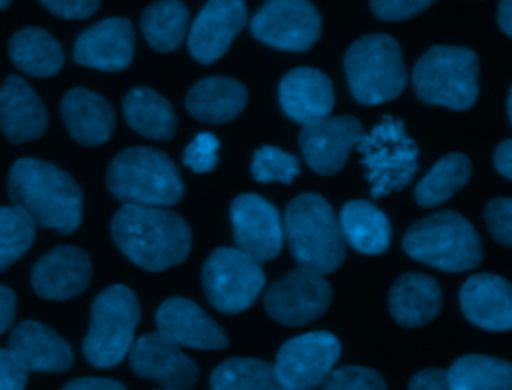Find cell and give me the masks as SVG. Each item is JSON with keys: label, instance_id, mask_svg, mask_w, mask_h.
<instances>
[{"label": "cell", "instance_id": "40", "mask_svg": "<svg viewBox=\"0 0 512 390\" xmlns=\"http://www.w3.org/2000/svg\"><path fill=\"white\" fill-rule=\"evenodd\" d=\"M434 2L436 0H370V8L380 20L398 22L422 14Z\"/></svg>", "mask_w": 512, "mask_h": 390}, {"label": "cell", "instance_id": "38", "mask_svg": "<svg viewBox=\"0 0 512 390\" xmlns=\"http://www.w3.org/2000/svg\"><path fill=\"white\" fill-rule=\"evenodd\" d=\"M220 140L210 132H200L184 150L182 162L196 174L212 172L218 164Z\"/></svg>", "mask_w": 512, "mask_h": 390}, {"label": "cell", "instance_id": "13", "mask_svg": "<svg viewBox=\"0 0 512 390\" xmlns=\"http://www.w3.org/2000/svg\"><path fill=\"white\" fill-rule=\"evenodd\" d=\"M332 302V286L324 274L296 268L280 276L264 294L266 314L284 326H302L320 318Z\"/></svg>", "mask_w": 512, "mask_h": 390}, {"label": "cell", "instance_id": "44", "mask_svg": "<svg viewBox=\"0 0 512 390\" xmlns=\"http://www.w3.org/2000/svg\"><path fill=\"white\" fill-rule=\"evenodd\" d=\"M62 390H126V386L112 378L86 376V378H76V380L68 382Z\"/></svg>", "mask_w": 512, "mask_h": 390}, {"label": "cell", "instance_id": "36", "mask_svg": "<svg viewBox=\"0 0 512 390\" xmlns=\"http://www.w3.org/2000/svg\"><path fill=\"white\" fill-rule=\"evenodd\" d=\"M298 174L300 160L278 146H260L252 156V176L256 182L292 184Z\"/></svg>", "mask_w": 512, "mask_h": 390}, {"label": "cell", "instance_id": "26", "mask_svg": "<svg viewBox=\"0 0 512 390\" xmlns=\"http://www.w3.org/2000/svg\"><path fill=\"white\" fill-rule=\"evenodd\" d=\"M442 306L440 284L426 274L406 272L390 288L388 310L392 318L406 328H418L432 322Z\"/></svg>", "mask_w": 512, "mask_h": 390}, {"label": "cell", "instance_id": "3", "mask_svg": "<svg viewBox=\"0 0 512 390\" xmlns=\"http://www.w3.org/2000/svg\"><path fill=\"white\" fill-rule=\"evenodd\" d=\"M284 240L300 268L330 274L346 258V240L342 236L336 212L330 202L304 192L288 202L284 210Z\"/></svg>", "mask_w": 512, "mask_h": 390}, {"label": "cell", "instance_id": "11", "mask_svg": "<svg viewBox=\"0 0 512 390\" xmlns=\"http://www.w3.org/2000/svg\"><path fill=\"white\" fill-rule=\"evenodd\" d=\"M340 358V340L326 330L286 340L274 360V374L286 390L318 388Z\"/></svg>", "mask_w": 512, "mask_h": 390}, {"label": "cell", "instance_id": "39", "mask_svg": "<svg viewBox=\"0 0 512 390\" xmlns=\"http://www.w3.org/2000/svg\"><path fill=\"white\" fill-rule=\"evenodd\" d=\"M486 226L496 242L502 246L512 244V200L510 198H494L484 208Z\"/></svg>", "mask_w": 512, "mask_h": 390}, {"label": "cell", "instance_id": "21", "mask_svg": "<svg viewBox=\"0 0 512 390\" xmlns=\"http://www.w3.org/2000/svg\"><path fill=\"white\" fill-rule=\"evenodd\" d=\"M156 326L162 336L178 346L196 350H222L228 346L224 330L188 298L164 300L156 310Z\"/></svg>", "mask_w": 512, "mask_h": 390}, {"label": "cell", "instance_id": "29", "mask_svg": "<svg viewBox=\"0 0 512 390\" xmlns=\"http://www.w3.org/2000/svg\"><path fill=\"white\" fill-rule=\"evenodd\" d=\"M8 56L18 70L34 78L54 76L64 66L60 42L38 26H26L14 32L8 42Z\"/></svg>", "mask_w": 512, "mask_h": 390}, {"label": "cell", "instance_id": "5", "mask_svg": "<svg viewBox=\"0 0 512 390\" xmlns=\"http://www.w3.org/2000/svg\"><path fill=\"white\" fill-rule=\"evenodd\" d=\"M404 252L444 272L472 270L482 260V244L474 226L452 210L434 212L414 222L402 238Z\"/></svg>", "mask_w": 512, "mask_h": 390}, {"label": "cell", "instance_id": "47", "mask_svg": "<svg viewBox=\"0 0 512 390\" xmlns=\"http://www.w3.org/2000/svg\"><path fill=\"white\" fill-rule=\"evenodd\" d=\"M496 20L506 36H512V0H500Z\"/></svg>", "mask_w": 512, "mask_h": 390}, {"label": "cell", "instance_id": "1", "mask_svg": "<svg viewBox=\"0 0 512 390\" xmlns=\"http://www.w3.org/2000/svg\"><path fill=\"white\" fill-rule=\"evenodd\" d=\"M6 188L12 206L24 212L34 226L72 234L82 222V190L66 170L52 162L18 158L8 170Z\"/></svg>", "mask_w": 512, "mask_h": 390}, {"label": "cell", "instance_id": "32", "mask_svg": "<svg viewBox=\"0 0 512 390\" xmlns=\"http://www.w3.org/2000/svg\"><path fill=\"white\" fill-rule=\"evenodd\" d=\"M190 14L182 0H156L142 12L140 26L146 42L156 52L180 48L188 34Z\"/></svg>", "mask_w": 512, "mask_h": 390}, {"label": "cell", "instance_id": "45", "mask_svg": "<svg viewBox=\"0 0 512 390\" xmlns=\"http://www.w3.org/2000/svg\"><path fill=\"white\" fill-rule=\"evenodd\" d=\"M16 316V294L0 284V336L12 326Z\"/></svg>", "mask_w": 512, "mask_h": 390}, {"label": "cell", "instance_id": "7", "mask_svg": "<svg viewBox=\"0 0 512 390\" xmlns=\"http://www.w3.org/2000/svg\"><path fill=\"white\" fill-rule=\"evenodd\" d=\"M350 94L364 106H376L400 96L408 72L400 44L388 34L360 36L344 54Z\"/></svg>", "mask_w": 512, "mask_h": 390}, {"label": "cell", "instance_id": "34", "mask_svg": "<svg viewBox=\"0 0 512 390\" xmlns=\"http://www.w3.org/2000/svg\"><path fill=\"white\" fill-rule=\"evenodd\" d=\"M210 390H286L272 364L258 358H230L210 374Z\"/></svg>", "mask_w": 512, "mask_h": 390}, {"label": "cell", "instance_id": "25", "mask_svg": "<svg viewBox=\"0 0 512 390\" xmlns=\"http://www.w3.org/2000/svg\"><path fill=\"white\" fill-rule=\"evenodd\" d=\"M60 112L70 138L82 146L108 142L116 126L110 102L88 88L68 90L60 102Z\"/></svg>", "mask_w": 512, "mask_h": 390}, {"label": "cell", "instance_id": "9", "mask_svg": "<svg viewBox=\"0 0 512 390\" xmlns=\"http://www.w3.org/2000/svg\"><path fill=\"white\" fill-rule=\"evenodd\" d=\"M356 150L372 196H386L406 188L418 170V146L404 130V122L390 114L360 136Z\"/></svg>", "mask_w": 512, "mask_h": 390}, {"label": "cell", "instance_id": "24", "mask_svg": "<svg viewBox=\"0 0 512 390\" xmlns=\"http://www.w3.org/2000/svg\"><path fill=\"white\" fill-rule=\"evenodd\" d=\"M278 100L284 114L304 126L330 116L334 108V88L324 72L302 66L290 70L280 80Z\"/></svg>", "mask_w": 512, "mask_h": 390}, {"label": "cell", "instance_id": "2", "mask_svg": "<svg viewBox=\"0 0 512 390\" xmlns=\"http://www.w3.org/2000/svg\"><path fill=\"white\" fill-rule=\"evenodd\" d=\"M110 232L118 250L148 272L182 264L192 246L188 222L164 206L124 204L114 214Z\"/></svg>", "mask_w": 512, "mask_h": 390}, {"label": "cell", "instance_id": "31", "mask_svg": "<svg viewBox=\"0 0 512 390\" xmlns=\"http://www.w3.org/2000/svg\"><path fill=\"white\" fill-rule=\"evenodd\" d=\"M450 390H512V364L484 354H466L446 372Z\"/></svg>", "mask_w": 512, "mask_h": 390}, {"label": "cell", "instance_id": "22", "mask_svg": "<svg viewBox=\"0 0 512 390\" xmlns=\"http://www.w3.org/2000/svg\"><path fill=\"white\" fill-rule=\"evenodd\" d=\"M460 308L474 326L504 332L512 326V286L492 272L468 276L460 288Z\"/></svg>", "mask_w": 512, "mask_h": 390}, {"label": "cell", "instance_id": "50", "mask_svg": "<svg viewBox=\"0 0 512 390\" xmlns=\"http://www.w3.org/2000/svg\"><path fill=\"white\" fill-rule=\"evenodd\" d=\"M160 390H176V388H160Z\"/></svg>", "mask_w": 512, "mask_h": 390}, {"label": "cell", "instance_id": "33", "mask_svg": "<svg viewBox=\"0 0 512 390\" xmlns=\"http://www.w3.org/2000/svg\"><path fill=\"white\" fill-rule=\"evenodd\" d=\"M472 176V162L460 152L442 156L432 170L418 182L414 190V200L422 208H434L452 198L458 190L466 186Z\"/></svg>", "mask_w": 512, "mask_h": 390}, {"label": "cell", "instance_id": "10", "mask_svg": "<svg viewBox=\"0 0 512 390\" xmlns=\"http://www.w3.org/2000/svg\"><path fill=\"white\" fill-rule=\"evenodd\" d=\"M202 284L208 302L224 312L238 314L250 308L264 290L266 276L258 260L238 248H216L204 262Z\"/></svg>", "mask_w": 512, "mask_h": 390}, {"label": "cell", "instance_id": "49", "mask_svg": "<svg viewBox=\"0 0 512 390\" xmlns=\"http://www.w3.org/2000/svg\"><path fill=\"white\" fill-rule=\"evenodd\" d=\"M12 4V0H0V10H4V8H8Z\"/></svg>", "mask_w": 512, "mask_h": 390}, {"label": "cell", "instance_id": "43", "mask_svg": "<svg viewBox=\"0 0 512 390\" xmlns=\"http://www.w3.org/2000/svg\"><path fill=\"white\" fill-rule=\"evenodd\" d=\"M408 390H450V386H448L444 370L424 368L412 376Z\"/></svg>", "mask_w": 512, "mask_h": 390}, {"label": "cell", "instance_id": "27", "mask_svg": "<svg viewBox=\"0 0 512 390\" xmlns=\"http://www.w3.org/2000/svg\"><path fill=\"white\" fill-rule=\"evenodd\" d=\"M248 90L228 76L198 80L186 94V110L200 122L224 124L234 120L246 106Z\"/></svg>", "mask_w": 512, "mask_h": 390}, {"label": "cell", "instance_id": "14", "mask_svg": "<svg viewBox=\"0 0 512 390\" xmlns=\"http://www.w3.org/2000/svg\"><path fill=\"white\" fill-rule=\"evenodd\" d=\"M230 222L238 250L258 262L272 260L284 244L280 212L260 194H240L230 204Z\"/></svg>", "mask_w": 512, "mask_h": 390}, {"label": "cell", "instance_id": "6", "mask_svg": "<svg viewBox=\"0 0 512 390\" xmlns=\"http://www.w3.org/2000/svg\"><path fill=\"white\" fill-rule=\"evenodd\" d=\"M478 56L466 46L436 44L412 68V86L426 104L468 110L478 98Z\"/></svg>", "mask_w": 512, "mask_h": 390}, {"label": "cell", "instance_id": "23", "mask_svg": "<svg viewBox=\"0 0 512 390\" xmlns=\"http://www.w3.org/2000/svg\"><path fill=\"white\" fill-rule=\"evenodd\" d=\"M48 110L34 88L18 74L4 78L0 86V130L12 144H24L44 134Z\"/></svg>", "mask_w": 512, "mask_h": 390}, {"label": "cell", "instance_id": "35", "mask_svg": "<svg viewBox=\"0 0 512 390\" xmlns=\"http://www.w3.org/2000/svg\"><path fill=\"white\" fill-rule=\"evenodd\" d=\"M36 226L16 206H0V272L20 260L34 242Z\"/></svg>", "mask_w": 512, "mask_h": 390}, {"label": "cell", "instance_id": "4", "mask_svg": "<svg viewBox=\"0 0 512 390\" xmlns=\"http://www.w3.org/2000/svg\"><path fill=\"white\" fill-rule=\"evenodd\" d=\"M106 186L124 204L168 208L184 196V184L172 158L150 146L118 152L108 166Z\"/></svg>", "mask_w": 512, "mask_h": 390}, {"label": "cell", "instance_id": "42", "mask_svg": "<svg viewBox=\"0 0 512 390\" xmlns=\"http://www.w3.org/2000/svg\"><path fill=\"white\" fill-rule=\"evenodd\" d=\"M28 372L14 360L8 348H0V390H24Z\"/></svg>", "mask_w": 512, "mask_h": 390}, {"label": "cell", "instance_id": "19", "mask_svg": "<svg viewBox=\"0 0 512 390\" xmlns=\"http://www.w3.org/2000/svg\"><path fill=\"white\" fill-rule=\"evenodd\" d=\"M92 278L88 252L78 246H56L46 252L32 268L30 282L44 300H70L82 294Z\"/></svg>", "mask_w": 512, "mask_h": 390}, {"label": "cell", "instance_id": "30", "mask_svg": "<svg viewBox=\"0 0 512 390\" xmlns=\"http://www.w3.org/2000/svg\"><path fill=\"white\" fill-rule=\"evenodd\" d=\"M122 110L128 126L146 138L170 140L176 134L172 104L152 88H132L122 100Z\"/></svg>", "mask_w": 512, "mask_h": 390}, {"label": "cell", "instance_id": "17", "mask_svg": "<svg viewBox=\"0 0 512 390\" xmlns=\"http://www.w3.org/2000/svg\"><path fill=\"white\" fill-rule=\"evenodd\" d=\"M246 20L244 0H208L186 34L192 58L200 64H212L222 58L246 26Z\"/></svg>", "mask_w": 512, "mask_h": 390}, {"label": "cell", "instance_id": "37", "mask_svg": "<svg viewBox=\"0 0 512 390\" xmlns=\"http://www.w3.org/2000/svg\"><path fill=\"white\" fill-rule=\"evenodd\" d=\"M320 390H388L380 372L366 366H334Z\"/></svg>", "mask_w": 512, "mask_h": 390}, {"label": "cell", "instance_id": "46", "mask_svg": "<svg viewBox=\"0 0 512 390\" xmlns=\"http://www.w3.org/2000/svg\"><path fill=\"white\" fill-rule=\"evenodd\" d=\"M494 168L506 180H512V140H504L498 144L494 152Z\"/></svg>", "mask_w": 512, "mask_h": 390}, {"label": "cell", "instance_id": "12", "mask_svg": "<svg viewBox=\"0 0 512 390\" xmlns=\"http://www.w3.org/2000/svg\"><path fill=\"white\" fill-rule=\"evenodd\" d=\"M322 20L310 0H266L250 20L256 40L286 52H304L320 38Z\"/></svg>", "mask_w": 512, "mask_h": 390}, {"label": "cell", "instance_id": "8", "mask_svg": "<svg viewBox=\"0 0 512 390\" xmlns=\"http://www.w3.org/2000/svg\"><path fill=\"white\" fill-rule=\"evenodd\" d=\"M138 322L140 304L136 294L124 284L104 288L92 302L90 326L82 342L86 362L94 368L118 366L134 342Z\"/></svg>", "mask_w": 512, "mask_h": 390}, {"label": "cell", "instance_id": "48", "mask_svg": "<svg viewBox=\"0 0 512 390\" xmlns=\"http://www.w3.org/2000/svg\"><path fill=\"white\" fill-rule=\"evenodd\" d=\"M508 120L512 122V90L508 92Z\"/></svg>", "mask_w": 512, "mask_h": 390}, {"label": "cell", "instance_id": "41", "mask_svg": "<svg viewBox=\"0 0 512 390\" xmlns=\"http://www.w3.org/2000/svg\"><path fill=\"white\" fill-rule=\"evenodd\" d=\"M44 8H48L52 14L66 18V20H84L92 16L100 0H38Z\"/></svg>", "mask_w": 512, "mask_h": 390}, {"label": "cell", "instance_id": "15", "mask_svg": "<svg viewBox=\"0 0 512 390\" xmlns=\"http://www.w3.org/2000/svg\"><path fill=\"white\" fill-rule=\"evenodd\" d=\"M128 362L136 376L154 380L164 388L188 390L200 378L198 364L160 332L136 338L128 350Z\"/></svg>", "mask_w": 512, "mask_h": 390}, {"label": "cell", "instance_id": "28", "mask_svg": "<svg viewBox=\"0 0 512 390\" xmlns=\"http://www.w3.org/2000/svg\"><path fill=\"white\" fill-rule=\"evenodd\" d=\"M338 224L346 244L362 254L378 256L390 246V220L376 204L368 200L346 202L340 210Z\"/></svg>", "mask_w": 512, "mask_h": 390}, {"label": "cell", "instance_id": "16", "mask_svg": "<svg viewBox=\"0 0 512 390\" xmlns=\"http://www.w3.org/2000/svg\"><path fill=\"white\" fill-rule=\"evenodd\" d=\"M362 134V124L354 116H324L302 126L298 144L304 162L314 172L332 176L342 170Z\"/></svg>", "mask_w": 512, "mask_h": 390}, {"label": "cell", "instance_id": "18", "mask_svg": "<svg viewBox=\"0 0 512 390\" xmlns=\"http://www.w3.org/2000/svg\"><path fill=\"white\" fill-rule=\"evenodd\" d=\"M136 34L122 16L104 18L86 28L74 44V62L102 72H120L134 58Z\"/></svg>", "mask_w": 512, "mask_h": 390}, {"label": "cell", "instance_id": "20", "mask_svg": "<svg viewBox=\"0 0 512 390\" xmlns=\"http://www.w3.org/2000/svg\"><path fill=\"white\" fill-rule=\"evenodd\" d=\"M8 352L26 372H66L74 364L70 344L38 320L16 324L8 336Z\"/></svg>", "mask_w": 512, "mask_h": 390}]
</instances>
